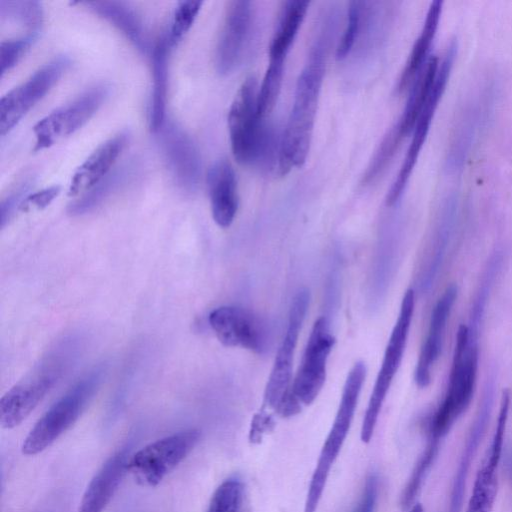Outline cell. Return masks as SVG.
I'll return each instance as SVG.
<instances>
[{"label":"cell","instance_id":"obj_1","mask_svg":"<svg viewBox=\"0 0 512 512\" xmlns=\"http://www.w3.org/2000/svg\"><path fill=\"white\" fill-rule=\"evenodd\" d=\"M326 41L317 39L296 83L293 106L281 135L278 171L282 176L292 167H301L309 153L325 73Z\"/></svg>","mask_w":512,"mask_h":512},{"label":"cell","instance_id":"obj_2","mask_svg":"<svg viewBox=\"0 0 512 512\" xmlns=\"http://www.w3.org/2000/svg\"><path fill=\"white\" fill-rule=\"evenodd\" d=\"M479 360L477 342L468 340L467 325H460L445 397L429 420L427 434L442 440L472 400Z\"/></svg>","mask_w":512,"mask_h":512},{"label":"cell","instance_id":"obj_3","mask_svg":"<svg viewBox=\"0 0 512 512\" xmlns=\"http://www.w3.org/2000/svg\"><path fill=\"white\" fill-rule=\"evenodd\" d=\"M366 376L362 362L354 364L346 378L333 425L320 451L309 484L304 512H316L326 486L330 470L348 435Z\"/></svg>","mask_w":512,"mask_h":512},{"label":"cell","instance_id":"obj_4","mask_svg":"<svg viewBox=\"0 0 512 512\" xmlns=\"http://www.w3.org/2000/svg\"><path fill=\"white\" fill-rule=\"evenodd\" d=\"M102 374V368L91 371L54 403L24 439L22 453L39 454L70 429L98 389Z\"/></svg>","mask_w":512,"mask_h":512},{"label":"cell","instance_id":"obj_5","mask_svg":"<svg viewBox=\"0 0 512 512\" xmlns=\"http://www.w3.org/2000/svg\"><path fill=\"white\" fill-rule=\"evenodd\" d=\"M66 356L55 351L24 379L8 390L0 400V423L5 429L20 425L42 401L65 367Z\"/></svg>","mask_w":512,"mask_h":512},{"label":"cell","instance_id":"obj_6","mask_svg":"<svg viewBox=\"0 0 512 512\" xmlns=\"http://www.w3.org/2000/svg\"><path fill=\"white\" fill-rule=\"evenodd\" d=\"M415 306V293L408 289L402 299L397 321L386 346L382 365L377 375L363 418L360 437L368 443L374 433L378 416L387 392L401 364Z\"/></svg>","mask_w":512,"mask_h":512},{"label":"cell","instance_id":"obj_7","mask_svg":"<svg viewBox=\"0 0 512 512\" xmlns=\"http://www.w3.org/2000/svg\"><path fill=\"white\" fill-rule=\"evenodd\" d=\"M197 429L183 430L155 440L130 456L128 472L144 487H155L194 449Z\"/></svg>","mask_w":512,"mask_h":512},{"label":"cell","instance_id":"obj_8","mask_svg":"<svg viewBox=\"0 0 512 512\" xmlns=\"http://www.w3.org/2000/svg\"><path fill=\"white\" fill-rule=\"evenodd\" d=\"M257 80L247 77L239 87L228 113V130L232 154L241 165L254 164L264 126L258 115Z\"/></svg>","mask_w":512,"mask_h":512},{"label":"cell","instance_id":"obj_9","mask_svg":"<svg viewBox=\"0 0 512 512\" xmlns=\"http://www.w3.org/2000/svg\"><path fill=\"white\" fill-rule=\"evenodd\" d=\"M456 55L457 43L455 41H451L447 46L441 60H439V66L434 84L416 120L414 129L412 131L413 137L408 147L406 156L398 172V175L386 196V204L388 206L394 205L402 196L406 188L411 173L413 172L414 166L419 157L420 151L426 140L439 101L445 91Z\"/></svg>","mask_w":512,"mask_h":512},{"label":"cell","instance_id":"obj_10","mask_svg":"<svg viewBox=\"0 0 512 512\" xmlns=\"http://www.w3.org/2000/svg\"><path fill=\"white\" fill-rule=\"evenodd\" d=\"M108 93L106 83L95 84L40 119L33 126L36 137L34 151L50 147L80 129L100 108Z\"/></svg>","mask_w":512,"mask_h":512},{"label":"cell","instance_id":"obj_11","mask_svg":"<svg viewBox=\"0 0 512 512\" xmlns=\"http://www.w3.org/2000/svg\"><path fill=\"white\" fill-rule=\"evenodd\" d=\"M71 65V58L58 55L38 68L0 100V134L6 135L56 84Z\"/></svg>","mask_w":512,"mask_h":512},{"label":"cell","instance_id":"obj_12","mask_svg":"<svg viewBox=\"0 0 512 512\" xmlns=\"http://www.w3.org/2000/svg\"><path fill=\"white\" fill-rule=\"evenodd\" d=\"M309 300L310 294L307 289H301L294 296L288 314L285 335L279 345L265 388L264 405L274 409L276 412L290 394L293 356L308 310Z\"/></svg>","mask_w":512,"mask_h":512},{"label":"cell","instance_id":"obj_13","mask_svg":"<svg viewBox=\"0 0 512 512\" xmlns=\"http://www.w3.org/2000/svg\"><path fill=\"white\" fill-rule=\"evenodd\" d=\"M334 343L328 320L325 317L318 318L312 327L290 390L301 405L311 404L321 391L326 379L327 360Z\"/></svg>","mask_w":512,"mask_h":512},{"label":"cell","instance_id":"obj_14","mask_svg":"<svg viewBox=\"0 0 512 512\" xmlns=\"http://www.w3.org/2000/svg\"><path fill=\"white\" fill-rule=\"evenodd\" d=\"M491 87L469 98L454 120L445 157V169L456 173L463 169L478 134L486 124L493 105Z\"/></svg>","mask_w":512,"mask_h":512},{"label":"cell","instance_id":"obj_15","mask_svg":"<svg viewBox=\"0 0 512 512\" xmlns=\"http://www.w3.org/2000/svg\"><path fill=\"white\" fill-rule=\"evenodd\" d=\"M217 339L227 347H241L264 353L269 345L265 323L251 311L237 306H221L208 316Z\"/></svg>","mask_w":512,"mask_h":512},{"label":"cell","instance_id":"obj_16","mask_svg":"<svg viewBox=\"0 0 512 512\" xmlns=\"http://www.w3.org/2000/svg\"><path fill=\"white\" fill-rule=\"evenodd\" d=\"M496 383V370H491L486 378L477 412L468 432L453 478L447 512H461L462 510L470 467L491 419Z\"/></svg>","mask_w":512,"mask_h":512},{"label":"cell","instance_id":"obj_17","mask_svg":"<svg viewBox=\"0 0 512 512\" xmlns=\"http://www.w3.org/2000/svg\"><path fill=\"white\" fill-rule=\"evenodd\" d=\"M167 167L179 188L194 192L201 176V158L191 137L173 120H167L157 132Z\"/></svg>","mask_w":512,"mask_h":512},{"label":"cell","instance_id":"obj_18","mask_svg":"<svg viewBox=\"0 0 512 512\" xmlns=\"http://www.w3.org/2000/svg\"><path fill=\"white\" fill-rule=\"evenodd\" d=\"M252 3L234 0L227 4L215 50V68L220 75L232 72L240 62L251 28Z\"/></svg>","mask_w":512,"mask_h":512},{"label":"cell","instance_id":"obj_19","mask_svg":"<svg viewBox=\"0 0 512 512\" xmlns=\"http://www.w3.org/2000/svg\"><path fill=\"white\" fill-rule=\"evenodd\" d=\"M508 413H498L489 447L476 473L465 512H492L498 493V469L502 457Z\"/></svg>","mask_w":512,"mask_h":512},{"label":"cell","instance_id":"obj_20","mask_svg":"<svg viewBox=\"0 0 512 512\" xmlns=\"http://www.w3.org/2000/svg\"><path fill=\"white\" fill-rule=\"evenodd\" d=\"M128 140L129 132L122 130L100 144L75 170L68 196L83 195L108 175Z\"/></svg>","mask_w":512,"mask_h":512},{"label":"cell","instance_id":"obj_21","mask_svg":"<svg viewBox=\"0 0 512 512\" xmlns=\"http://www.w3.org/2000/svg\"><path fill=\"white\" fill-rule=\"evenodd\" d=\"M457 293V286L449 285L431 312L428 334L422 345L414 374L415 382L420 388L430 384L431 367L441 354L444 330Z\"/></svg>","mask_w":512,"mask_h":512},{"label":"cell","instance_id":"obj_22","mask_svg":"<svg viewBox=\"0 0 512 512\" xmlns=\"http://www.w3.org/2000/svg\"><path fill=\"white\" fill-rule=\"evenodd\" d=\"M129 459V452L123 449L102 465L89 482L78 512H103L128 472Z\"/></svg>","mask_w":512,"mask_h":512},{"label":"cell","instance_id":"obj_23","mask_svg":"<svg viewBox=\"0 0 512 512\" xmlns=\"http://www.w3.org/2000/svg\"><path fill=\"white\" fill-rule=\"evenodd\" d=\"M458 219L459 196L450 193L443 199L437 214L429 258L421 281L422 289L425 291L433 285L443 265Z\"/></svg>","mask_w":512,"mask_h":512},{"label":"cell","instance_id":"obj_24","mask_svg":"<svg viewBox=\"0 0 512 512\" xmlns=\"http://www.w3.org/2000/svg\"><path fill=\"white\" fill-rule=\"evenodd\" d=\"M207 187L215 223L222 228L229 227L238 209L237 180L229 161L218 160L209 168Z\"/></svg>","mask_w":512,"mask_h":512},{"label":"cell","instance_id":"obj_25","mask_svg":"<svg viewBox=\"0 0 512 512\" xmlns=\"http://www.w3.org/2000/svg\"><path fill=\"white\" fill-rule=\"evenodd\" d=\"M443 2L432 1L421 29L414 42L405 67L400 75L397 90L402 93L410 88L413 81L428 62L429 52L434 41L442 14Z\"/></svg>","mask_w":512,"mask_h":512},{"label":"cell","instance_id":"obj_26","mask_svg":"<svg viewBox=\"0 0 512 512\" xmlns=\"http://www.w3.org/2000/svg\"><path fill=\"white\" fill-rule=\"evenodd\" d=\"M90 10L120 30L141 52H146L144 26L137 10L128 2L104 0L84 3Z\"/></svg>","mask_w":512,"mask_h":512},{"label":"cell","instance_id":"obj_27","mask_svg":"<svg viewBox=\"0 0 512 512\" xmlns=\"http://www.w3.org/2000/svg\"><path fill=\"white\" fill-rule=\"evenodd\" d=\"M170 47L168 38L161 37L157 40L151 52L153 86L149 111V129L152 133H157L165 122Z\"/></svg>","mask_w":512,"mask_h":512},{"label":"cell","instance_id":"obj_28","mask_svg":"<svg viewBox=\"0 0 512 512\" xmlns=\"http://www.w3.org/2000/svg\"><path fill=\"white\" fill-rule=\"evenodd\" d=\"M438 66L439 58L432 55L409 88L406 106L398 121L404 136L410 134L414 129L418 115L434 84Z\"/></svg>","mask_w":512,"mask_h":512},{"label":"cell","instance_id":"obj_29","mask_svg":"<svg viewBox=\"0 0 512 512\" xmlns=\"http://www.w3.org/2000/svg\"><path fill=\"white\" fill-rule=\"evenodd\" d=\"M309 1L290 0L285 2L280 19L269 46V58H284L302 24Z\"/></svg>","mask_w":512,"mask_h":512},{"label":"cell","instance_id":"obj_30","mask_svg":"<svg viewBox=\"0 0 512 512\" xmlns=\"http://www.w3.org/2000/svg\"><path fill=\"white\" fill-rule=\"evenodd\" d=\"M503 264L502 251H495L489 257L480 284L474 296L469 315L468 335L478 339L492 287Z\"/></svg>","mask_w":512,"mask_h":512},{"label":"cell","instance_id":"obj_31","mask_svg":"<svg viewBox=\"0 0 512 512\" xmlns=\"http://www.w3.org/2000/svg\"><path fill=\"white\" fill-rule=\"evenodd\" d=\"M440 443L441 440L428 437L426 446L401 493L400 506L403 510H409L415 504L414 501L437 458Z\"/></svg>","mask_w":512,"mask_h":512},{"label":"cell","instance_id":"obj_32","mask_svg":"<svg viewBox=\"0 0 512 512\" xmlns=\"http://www.w3.org/2000/svg\"><path fill=\"white\" fill-rule=\"evenodd\" d=\"M128 167L117 168L106 175L93 188L72 202L68 211L71 215H81L99 206L114 191L124 184Z\"/></svg>","mask_w":512,"mask_h":512},{"label":"cell","instance_id":"obj_33","mask_svg":"<svg viewBox=\"0 0 512 512\" xmlns=\"http://www.w3.org/2000/svg\"><path fill=\"white\" fill-rule=\"evenodd\" d=\"M0 15L25 27L28 33L39 34L43 23L42 4L36 0H1Z\"/></svg>","mask_w":512,"mask_h":512},{"label":"cell","instance_id":"obj_34","mask_svg":"<svg viewBox=\"0 0 512 512\" xmlns=\"http://www.w3.org/2000/svg\"><path fill=\"white\" fill-rule=\"evenodd\" d=\"M284 67V58H269V64L258 89L257 97L258 115L263 120L276 104L281 90Z\"/></svg>","mask_w":512,"mask_h":512},{"label":"cell","instance_id":"obj_35","mask_svg":"<svg viewBox=\"0 0 512 512\" xmlns=\"http://www.w3.org/2000/svg\"><path fill=\"white\" fill-rule=\"evenodd\" d=\"M404 137L398 123L390 128L363 174V184L368 185L379 179L397 153Z\"/></svg>","mask_w":512,"mask_h":512},{"label":"cell","instance_id":"obj_36","mask_svg":"<svg viewBox=\"0 0 512 512\" xmlns=\"http://www.w3.org/2000/svg\"><path fill=\"white\" fill-rule=\"evenodd\" d=\"M244 486L237 477L223 481L214 491L206 512H243Z\"/></svg>","mask_w":512,"mask_h":512},{"label":"cell","instance_id":"obj_37","mask_svg":"<svg viewBox=\"0 0 512 512\" xmlns=\"http://www.w3.org/2000/svg\"><path fill=\"white\" fill-rule=\"evenodd\" d=\"M202 4V1L196 0L178 2L171 22L170 35L168 36L171 47L177 44L189 31Z\"/></svg>","mask_w":512,"mask_h":512},{"label":"cell","instance_id":"obj_38","mask_svg":"<svg viewBox=\"0 0 512 512\" xmlns=\"http://www.w3.org/2000/svg\"><path fill=\"white\" fill-rule=\"evenodd\" d=\"M38 34L27 33L21 37L3 40L0 43V72L3 76L11 70L19 60L26 54Z\"/></svg>","mask_w":512,"mask_h":512},{"label":"cell","instance_id":"obj_39","mask_svg":"<svg viewBox=\"0 0 512 512\" xmlns=\"http://www.w3.org/2000/svg\"><path fill=\"white\" fill-rule=\"evenodd\" d=\"M365 5L366 2L363 1L349 2L347 10V25L337 45L335 53L338 60L345 58L355 43L361 25L362 14L365 10Z\"/></svg>","mask_w":512,"mask_h":512},{"label":"cell","instance_id":"obj_40","mask_svg":"<svg viewBox=\"0 0 512 512\" xmlns=\"http://www.w3.org/2000/svg\"><path fill=\"white\" fill-rule=\"evenodd\" d=\"M31 180L23 178L17 182L1 201V226L3 227L16 206L24 200L23 196L30 188Z\"/></svg>","mask_w":512,"mask_h":512},{"label":"cell","instance_id":"obj_41","mask_svg":"<svg viewBox=\"0 0 512 512\" xmlns=\"http://www.w3.org/2000/svg\"><path fill=\"white\" fill-rule=\"evenodd\" d=\"M379 480L376 474H370L364 484L361 498L353 512H374L378 499Z\"/></svg>","mask_w":512,"mask_h":512},{"label":"cell","instance_id":"obj_42","mask_svg":"<svg viewBox=\"0 0 512 512\" xmlns=\"http://www.w3.org/2000/svg\"><path fill=\"white\" fill-rule=\"evenodd\" d=\"M59 193V185L46 187L24 198L18 209L21 211H27L33 207L38 209L44 208L49 205Z\"/></svg>","mask_w":512,"mask_h":512},{"label":"cell","instance_id":"obj_43","mask_svg":"<svg viewBox=\"0 0 512 512\" xmlns=\"http://www.w3.org/2000/svg\"><path fill=\"white\" fill-rule=\"evenodd\" d=\"M408 512H424L423 506L420 503H415Z\"/></svg>","mask_w":512,"mask_h":512}]
</instances>
